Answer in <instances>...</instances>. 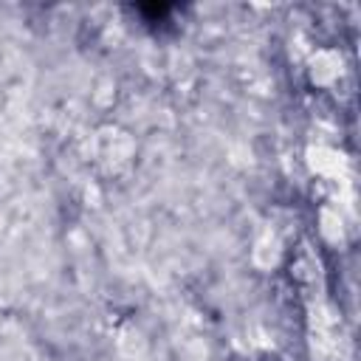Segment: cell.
<instances>
[{"label": "cell", "instance_id": "cell-1", "mask_svg": "<svg viewBox=\"0 0 361 361\" xmlns=\"http://www.w3.org/2000/svg\"><path fill=\"white\" fill-rule=\"evenodd\" d=\"M138 11H141L149 23H158V20H164V17L172 11V6H169V3H141Z\"/></svg>", "mask_w": 361, "mask_h": 361}]
</instances>
